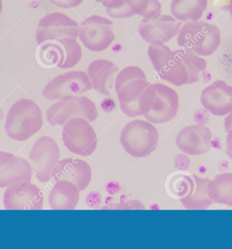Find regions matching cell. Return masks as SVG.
<instances>
[{"mask_svg":"<svg viewBox=\"0 0 232 249\" xmlns=\"http://www.w3.org/2000/svg\"><path fill=\"white\" fill-rule=\"evenodd\" d=\"M148 56L154 70L162 80L176 87L196 83L207 63L202 56L184 49L150 45Z\"/></svg>","mask_w":232,"mask_h":249,"instance_id":"obj_1","label":"cell"},{"mask_svg":"<svg viewBox=\"0 0 232 249\" xmlns=\"http://www.w3.org/2000/svg\"><path fill=\"white\" fill-rule=\"evenodd\" d=\"M115 91L121 111L129 118L142 116L148 110L154 90L145 73L137 66H128L118 72Z\"/></svg>","mask_w":232,"mask_h":249,"instance_id":"obj_2","label":"cell"},{"mask_svg":"<svg viewBox=\"0 0 232 249\" xmlns=\"http://www.w3.org/2000/svg\"><path fill=\"white\" fill-rule=\"evenodd\" d=\"M177 41L180 49L204 57L212 55L221 42V31L214 24L204 21L187 22L181 25Z\"/></svg>","mask_w":232,"mask_h":249,"instance_id":"obj_3","label":"cell"},{"mask_svg":"<svg viewBox=\"0 0 232 249\" xmlns=\"http://www.w3.org/2000/svg\"><path fill=\"white\" fill-rule=\"evenodd\" d=\"M42 126V112L39 106L32 99H21L10 107L4 127L10 139L24 142L38 133Z\"/></svg>","mask_w":232,"mask_h":249,"instance_id":"obj_4","label":"cell"},{"mask_svg":"<svg viewBox=\"0 0 232 249\" xmlns=\"http://www.w3.org/2000/svg\"><path fill=\"white\" fill-rule=\"evenodd\" d=\"M210 179L193 174H177L168 183L171 195L188 210H204L213 203L208 194Z\"/></svg>","mask_w":232,"mask_h":249,"instance_id":"obj_5","label":"cell"},{"mask_svg":"<svg viewBox=\"0 0 232 249\" xmlns=\"http://www.w3.org/2000/svg\"><path fill=\"white\" fill-rule=\"evenodd\" d=\"M159 139V132L152 123L135 120L124 127L120 140L127 154L136 159H142L156 150Z\"/></svg>","mask_w":232,"mask_h":249,"instance_id":"obj_6","label":"cell"},{"mask_svg":"<svg viewBox=\"0 0 232 249\" xmlns=\"http://www.w3.org/2000/svg\"><path fill=\"white\" fill-rule=\"evenodd\" d=\"M46 115L52 126H63L74 118H84L92 123L97 119L99 113L93 101L80 95L60 99L49 107Z\"/></svg>","mask_w":232,"mask_h":249,"instance_id":"obj_7","label":"cell"},{"mask_svg":"<svg viewBox=\"0 0 232 249\" xmlns=\"http://www.w3.org/2000/svg\"><path fill=\"white\" fill-rule=\"evenodd\" d=\"M39 61L45 67L68 70L80 61L82 48L77 39L65 38L38 44Z\"/></svg>","mask_w":232,"mask_h":249,"instance_id":"obj_8","label":"cell"},{"mask_svg":"<svg viewBox=\"0 0 232 249\" xmlns=\"http://www.w3.org/2000/svg\"><path fill=\"white\" fill-rule=\"evenodd\" d=\"M62 139L66 148L75 155H92L98 144L97 134L88 120L74 118L63 125Z\"/></svg>","mask_w":232,"mask_h":249,"instance_id":"obj_9","label":"cell"},{"mask_svg":"<svg viewBox=\"0 0 232 249\" xmlns=\"http://www.w3.org/2000/svg\"><path fill=\"white\" fill-rule=\"evenodd\" d=\"M81 42L92 52H102L112 44L116 38L114 26L111 20L99 15L88 17L79 26Z\"/></svg>","mask_w":232,"mask_h":249,"instance_id":"obj_10","label":"cell"},{"mask_svg":"<svg viewBox=\"0 0 232 249\" xmlns=\"http://www.w3.org/2000/svg\"><path fill=\"white\" fill-rule=\"evenodd\" d=\"M92 89L86 72L70 71L62 73L48 82L42 96L49 101L82 95Z\"/></svg>","mask_w":232,"mask_h":249,"instance_id":"obj_11","label":"cell"},{"mask_svg":"<svg viewBox=\"0 0 232 249\" xmlns=\"http://www.w3.org/2000/svg\"><path fill=\"white\" fill-rule=\"evenodd\" d=\"M60 156L59 147L54 139L43 136L36 141L29 154V160L39 181L46 183L53 178Z\"/></svg>","mask_w":232,"mask_h":249,"instance_id":"obj_12","label":"cell"},{"mask_svg":"<svg viewBox=\"0 0 232 249\" xmlns=\"http://www.w3.org/2000/svg\"><path fill=\"white\" fill-rule=\"evenodd\" d=\"M78 24L64 13L47 14L39 20L36 32L37 44L65 38L77 39Z\"/></svg>","mask_w":232,"mask_h":249,"instance_id":"obj_13","label":"cell"},{"mask_svg":"<svg viewBox=\"0 0 232 249\" xmlns=\"http://www.w3.org/2000/svg\"><path fill=\"white\" fill-rule=\"evenodd\" d=\"M154 93L148 110L144 115L152 124L168 123L174 119L179 109L178 92L162 84H152Z\"/></svg>","mask_w":232,"mask_h":249,"instance_id":"obj_14","label":"cell"},{"mask_svg":"<svg viewBox=\"0 0 232 249\" xmlns=\"http://www.w3.org/2000/svg\"><path fill=\"white\" fill-rule=\"evenodd\" d=\"M43 204L42 191L30 181L8 187L3 195V205L7 210H42Z\"/></svg>","mask_w":232,"mask_h":249,"instance_id":"obj_15","label":"cell"},{"mask_svg":"<svg viewBox=\"0 0 232 249\" xmlns=\"http://www.w3.org/2000/svg\"><path fill=\"white\" fill-rule=\"evenodd\" d=\"M181 22L170 15H161L152 19H143L139 27V34L150 45L166 44L178 36Z\"/></svg>","mask_w":232,"mask_h":249,"instance_id":"obj_16","label":"cell"},{"mask_svg":"<svg viewBox=\"0 0 232 249\" xmlns=\"http://www.w3.org/2000/svg\"><path fill=\"white\" fill-rule=\"evenodd\" d=\"M212 139L213 133L209 127L204 124H194L180 130L175 142L184 154L196 156L209 152Z\"/></svg>","mask_w":232,"mask_h":249,"instance_id":"obj_17","label":"cell"},{"mask_svg":"<svg viewBox=\"0 0 232 249\" xmlns=\"http://www.w3.org/2000/svg\"><path fill=\"white\" fill-rule=\"evenodd\" d=\"M200 102L213 116H227L232 111V86L223 80L213 82L202 90Z\"/></svg>","mask_w":232,"mask_h":249,"instance_id":"obj_18","label":"cell"},{"mask_svg":"<svg viewBox=\"0 0 232 249\" xmlns=\"http://www.w3.org/2000/svg\"><path fill=\"white\" fill-rule=\"evenodd\" d=\"M54 181H68L74 183L79 191L86 190L90 185L92 170L86 161L68 158L58 161L53 172Z\"/></svg>","mask_w":232,"mask_h":249,"instance_id":"obj_19","label":"cell"},{"mask_svg":"<svg viewBox=\"0 0 232 249\" xmlns=\"http://www.w3.org/2000/svg\"><path fill=\"white\" fill-rule=\"evenodd\" d=\"M32 175V167L26 160L0 152V188L30 181Z\"/></svg>","mask_w":232,"mask_h":249,"instance_id":"obj_20","label":"cell"},{"mask_svg":"<svg viewBox=\"0 0 232 249\" xmlns=\"http://www.w3.org/2000/svg\"><path fill=\"white\" fill-rule=\"evenodd\" d=\"M119 69L113 62L106 59H97L91 62L87 68V74L92 89L102 95L111 93L115 76Z\"/></svg>","mask_w":232,"mask_h":249,"instance_id":"obj_21","label":"cell"},{"mask_svg":"<svg viewBox=\"0 0 232 249\" xmlns=\"http://www.w3.org/2000/svg\"><path fill=\"white\" fill-rule=\"evenodd\" d=\"M80 200V191L74 183L56 181L49 196V205L53 210H73Z\"/></svg>","mask_w":232,"mask_h":249,"instance_id":"obj_22","label":"cell"},{"mask_svg":"<svg viewBox=\"0 0 232 249\" xmlns=\"http://www.w3.org/2000/svg\"><path fill=\"white\" fill-rule=\"evenodd\" d=\"M208 2V0H173L172 16L181 23L200 20L207 9Z\"/></svg>","mask_w":232,"mask_h":249,"instance_id":"obj_23","label":"cell"},{"mask_svg":"<svg viewBox=\"0 0 232 249\" xmlns=\"http://www.w3.org/2000/svg\"><path fill=\"white\" fill-rule=\"evenodd\" d=\"M208 194L214 203L232 207V172L221 173L210 180Z\"/></svg>","mask_w":232,"mask_h":249,"instance_id":"obj_24","label":"cell"},{"mask_svg":"<svg viewBox=\"0 0 232 249\" xmlns=\"http://www.w3.org/2000/svg\"><path fill=\"white\" fill-rule=\"evenodd\" d=\"M130 10L144 19H152L161 16V6L158 0H125Z\"/></svg>","mask_w":232,"mask_h":249,"instance_id":"obj_25","label":"cell"},{"mask_svg":"<svg viewBox=\"0 0 232 249\" xmlns=\"http://www.w3.org/2000/svg\"><path fill=\"white\" fill-rule=\"evenodd\" d=\"M107 13L113 18H125L135 16L130 8L124 2L122 6L114 8H107Z\"/></svg>","mask_w":232,"mask_h":249,"instance_id":"obj_26","label":"cell"},{"mask_svg":"<svg viewBox=\"0 0 232 249\" xmlns=\"http://www.w3.org/2000/svg\"><path fill=\"white\" fill-rule=\"evenodd\" d=\"M49 1L61 9H71L80 6L84 0H49Z\"/></svg>","mask_w":232,"mask_h":249,"instance_id":"obj_27","label":"cell"},{"mask_svg":"<svg viewBox=\"0 0 232 249\" xmlns=\"http://www.w3.org/2000/svg\"><path fill=\"white\" fill-rule=\"evenodd\" d=\"M103 209H145L143 204L137 200H130L125 203L116 204L111 207L103 208Z\"/></svg>","mask_w":232,"mask_h":249,"instance_id":"obj_28","label":"cell"},{"mask_svg":"<svg viewBox=\"0 0 232 249\" xmlns=\"http://www.w3.org/2000/svg\"><path fill=\"white\" fill-rule=\"evenodd\" d=\"M95 1L101 3L107 8H118L125 2V0H95Z\"/></svg>","mask_w":232,"mask_h":249,"instance_id":"obj_29","label":"cell"},{"mask_svg":"<svg viewBox=\"0 0 232 249\" xmlns=\"http://www.w3.org/2000/svg\"><path fill=\"white\" fill-rule=\"evenodd\" d=\"M226 153L228 158L232 160V130L230 133H227Z\"/></svg>","mask_w":232,"mask_h":249,"instance_id":"obj_30","label":"cell"},{"mask_svg":"<svg viewBox=\"0 0 232 249\" xmlns=\"http://www.w3.org/2000/svg\"><path fill=\"white\" fill-rule=\"evenodd\" d=\"M224 128L226 133H230L232 130V111L228 113L225 118Z\"/></svg>","mask_w":232,"mask_h":249,"instance_id":"obj_31","label":"cell"},{"mask_svg":"<svg viewBox=\"0 0 232 249\" xmlns=\"http://www.w3.org/2000/svg\"><path fill=\"white\" fill-rule=\"evenodd\" d=\"M228 11H229L230 15H231V17H232V0H230V1L229 5H228Z\"/></svg>","mask_w":232,"mask_h":249,"instance_id":"obj_32","label":"cell"},{"mask_svg":"<svg viewBox=\"0 0 232 249\" xmlns=\"http://www.w3.org/2000/svg\"><path fill=\"white\" fill-rule=\"evenodd\" d=\"M2 10H3L2 0H0V16H1V13H2Z\"/></svg>","mask_w":232,"mask_h":249,"instance_id":"obj_33","label":"cell"}]
</instances>
